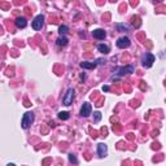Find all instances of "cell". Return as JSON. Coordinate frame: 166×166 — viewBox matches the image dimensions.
I'll use <instances>...</instances> for the list:
<instances>
[{
    "mask_svg": "<svg viewBox=\"0 0 166 166\" xmlns=\"http://www.w3.org/2000/svg\"><path fill=\"white\" fill-rule=\"evenodd\" d=\"M14 23L18 29H23V27H26V25H27V21H26L25 17H17L14 21Z\"/></svg>",
    "mask_w": 166,
    "mask_h": 166,
    "instance_id": "obj_10",
    "label": "cell"
},
{
    "mask_svg": "<svg viewBox=\"0 0 166 166\" xmlns=\"http://www.w3.org/2000/svg\"><path fill=\"white\" fill-rule=\"evenodd\" d=\"M134 66H124V67H118V69L116 70V74L118 75H124V74H131V73H134Z\"/></svg>",
    "mask_w": 166,
    "mask_h": 166,
    "instance_id": "obj_8",
    "label": "cell"
},
{
    "mask_svg": "<svg viewBox=\"0 0 166 166\" xmlns=\"http://www.w3.org/2000/svg\"><path fill=\"white\" fill-rule=\"evenodd\" d=\"M92 113V106L90 103H83L82 108H80V116L82 117H88Z\"/></svg>",
    "mask_w": 166,
    "mask_h": 166,
    "instance_id": "obj_6",
    "label": "cell"
},
{
    "mask_svg": "<svg viewBox=\"0 0 166 166\" xmlns=\"http://www.w3.org/2000/svg\"><path fill=\"white\" fill-rule=\"evenodd\" d=\"M69 161H70V163L78 165V160H77V157H75V154H73V153H70V154H69Z\"/></svg>",
    "mask_w": 166,
    "mask_h": 166,
    "instance_id": "obj_16",
    "label": "cell"
},
{
    "mask_svg": "<svg viewBox=\"0 0 166 166\" xmlns=\"http://www.w3.org/2000/svg\"><path fill=\"white\" fill-rule=\"evenodd\" d=\"M97 51L101 52V53H104V54H108L109 52H110V49H109V47L106 46V44H99V46H97Z\"/></svg>",
    "mask_w": 166,
    "mask_h": 166,
    "instance_id": "obj_12",
    "label": "cell"
},
{
    "mask_svg": "<svg viewBox=\"0 0 166 166\" xmlns=\"http://www.w3.org/2000/svg\"><path fill=\"white\" fill-rule=\"evenodd\" d=\"M97 154L99 157H106V154H108V145L105 144V143H100V144L97 145Z\"/></svg>",
    "mask_w": 166,
    "mask_h": 166,
    "instance_id": "obj_7",
    "label": "cell"
},
{
    "mask_svg": "<svg viewBox=\"0 0 166 166\" xmlns=\"http://www.w3.org/2000/svg\"><path fill=\"white\" fill-rule=\"evenodd\" d=\"M74 97H75V91H74V88H67L66 90V92H65V95H64V97H62V104L64 105H66V106H69V105H71L73 104V100H74Z\"/></svg>",
    "mask_w": 166,
    "mask_h": 166,
    "instance_id": "obj_2",
    "label": "cell"
},
{
    "mask_svg": "<svg viewBox=\"0 0 166 166\" xmlns=\"http://www.w3.org/2000/svg\"><path fill=\"white\" fill-rule=\"evenodd\" d=\"M103 91H105V92H106V91H109V87H108V86H103Z\"/></svg>",
    "mask_w": 166,
    "mask_h": 166,
    "instance_id": "obj_20",
    "label": "cell"
},
{
    "mask_svg": "<svg viewBox=\"0 0 166 166\" xmlns=\"http://www.w3.org/2000/svg\"><path fill=\"white\" fill-rule=\"evenodd\" d=\"M67 31H69V27H67L66 25H61L59 27V33H60V35H61V36H64Z\"/></svg>",
    "mask_w": 166,
    "mask_h": 166,
    "instance_id": "obj_14",
    "label": "cell"
},
{
    "mask_svg": "<svg viewBox=\"0 0 166 166\" xmlns=\"http://www.w3.org/2000/svg\"><path fill=\"white\" fill-rule=\"evenodd\" d=\"M93 118H95L96 122L100 121V119H101V113H100V112H95V113H93Z\"/></svg>",
    "mask_w": 166,
    "mask_h": 166,
    "instance_id": "obj_17",
    "label": "cell"
},
{
    "mask_svg": "<svg viewBox=\"0 0 166 166\" xmlns=\"http://www.w3.org/2000/svg\"><path fill=\"white\" fill-rule=\"evenodd\" d=\"M117 47L121 49H124V48H129L130 44H131V40H130L127 36H121V38L117 39Z\"/></svg>",
    "mask_w": 166,
    "mask_h": 166,
    "instance_id": "obj_4",
    "label": "cell"
},
{
    "mask_svg": "<svg viewBox=\"0 0 166 166\" xmlns=\"http://www.w3.org/2000/svg\"><path fill=\"white\" fill-rule=\"evenodd\" d=\"M118 29H122V30H124V31L127 30V27H126V26H123V25H118Z\"/></svg>",
    "mask_w": 166,
    "mask_h": 166,
    "instance_id": "obj_19",
    "label": "cell"
},
{
    "mask_svg": "<svg viewBox=\"0 0 166 166\" xmlns=\"http://www.w3.org/2000/svg\"><path fill=\"white\" fill-rule=\"evenodd\" d=\"M96 65H97L96 62H88V61L80 62V67H82V69H95Z\"/></svg>",
    "mask_w": 166,
    "mask_h": 166,
    "instance_id": "obj_11",
    "label": "cell"
},
{
    "mask_svg": "<svg viewBox=\"0 0 166 166\" xmlns=\"http://www.w3.org/2000/svg\"><path fill=\"white\" fill-rule=\"evenodd\" d=\"M43 23H44V16L43 14H38L34 21L31 22V26H33L34 30H40L43 27Z\"/></svg>",
    "mask_w": 166,
    "mask_h": 166,
    "instance_id": "obj_3",
    "label": "cell"
},
{
    "mask_svg": "<svg viewBox=\"0 0 166 166\" xmlns=\"http://www.w3.org/2000/svg\"><path fill=\"white\" fill-rule=\"evenodd\" d=\"M153 62H154V56H153L152 53H145L144 57H143V66L145 67H150L153 65Z\"/></svg>",
    "mask_w": 166,
    "mask_h": 166,
    "instance_id": "obj_5",
    "label": "cell"
},
{
    "mask_svg": "<svg viewBox=\"0 0 166 166\" xmlns=\"http://www.w3.org/2000/svg\"><path fill=\"white\" fill-rule=\"evenodd\" d=\"M7 166H16V165H14V163H12V162H10V163H8Z\"/></svg>",
    "mask_w": 166,
    "mask_h": 166,
    "instance_id": "obj_21",
    "label": "cell"
},
{
    "mask_svg": "<svg viewBox=\"0 0 166 166\" xmlns=\"http://www.w3.org/2000/svg\"><path fill=\"white\" fill-rule=\"evenodd\" d=\"M96 64H100V65H104V64H105V60H101V59H99V60H96Z\"/></svg>",
    "mask_w": 166,
    "mask_h": 166,
    "instance_id": "obj_18",
    "label": "cell"
},
{
    "mask_svg": "<svg viewBox=\"0 0 166 166\" xmlns=\"http://www.w3.org/2000/svg\"><path fill=\"white\" fill-rule=\"evenodd\" d=\"M56 42H57V46H60V47H65V46L67 44V42H69V40H67L66 36H61V35H60V36H59V39H57Z\"/></svg>",
    "mask_w": 166,
    "mask_h": 166,
    "instance_id": "obj_13",
    "label": "cell"
},
{
    "mask_svg": "<svg viewBox=\"0 0 166 166\" xmlns=\"http://www.w3.org/2000/svg\"><path fill=\"white\" fill-rule=\"evenodd\" d=\"M69 113L67 112H60L59 113V118L60 119H64V121H66V119H69Z\"/></svg>",
    "mask_w": 166,
    "mask_h": 166,
    "instance_id": "obj_15",
    "label": "cell"
},
{
    "mask_svg": "<svg viewBox=\"0 0 166 166\" xmlns=\"http://www.w3.org/2000/svg\"><path fill=\"white\" fill-rule=\"evenodd\" d=\"M92 36L96 39H99V40H103V39H105V36H106V31L104 30V29H96V30L92 31Z\"/></svg>",
    "mask_w": 166,
    "mask_h": 166,
    "instance_id": "obj_9",
    "label": "cell"
},
{
    "mask_svg": "<svg viewBox=\"0 0 166 166\" xmlns=\"http://www.w3.org/2000/svg\"><path fill=\"white\" fill-rule=\"evenodd\" d=\"M34 119H35V117H34L33 112H26V113L23 114V117H22V121H21V126H22V129L27 130L29 127L33 124Z\"/></svg>",
    "mask_w": 166,
    "mask_h": 166,
    "instance_id": "obj_1",
    "label": "cell"
}]
</instances>
